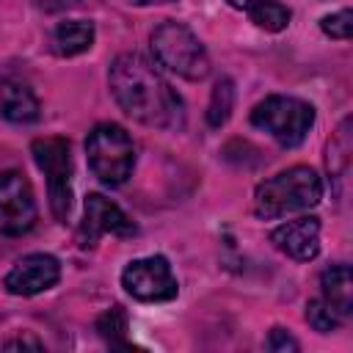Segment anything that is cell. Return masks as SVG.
<instances>
[{
    "instance_id": "obj_14",
    "label": "cell",
    "mask_w": 353,
    "mask_h": 353,
    "mask_svg": "<svg viewBox=\"0 0 353 353\" xmlns=\"http://www.w3.org/2000/svg\"><path fill=\"white\" fill-rule=\"evenodd\" d=\"M50 44H52V52L61 55V58L80 55V52H85L94 44V25L85 22V19L58 22L52 36H50Z\"/></svg>"
},
{
    "instance_id": "obj_13",
    "label": "cell",
    "mask_w": 353,
    "mask_h": 353,
    "mask_svg": "<svg viewBox=\"0 0 353 353\" xmlns=\"http://www.w3.org/2000/svg\"><path fill=\"white\" fill-rule=\"evenodd\" d=\"M320 287H323V301L345 320L353 312V279H350V268L345 262L328 265L320 273Z\"/></svg>"
},
{
    "instance_id": "obj_25",
    "label": "cell",
    "mask_w": 353,
    "mask_h": 353,
    "mask_svg": "<svg viewBox=\"0 0 353 353\" xmlns=\"http://www.w3.org/2000/svg\"><path fill=\"white\" fill-rule=\"evenodd\" d=\"M138 6H160V3H176V0H132Z\"/></svg>"
},
{
    "instance_id": "obj_23",
    "label": "cell",
    "mask_w": 353,
    "mask_h": 353,
    "mask_svg": "<svg viewBox=\"0 0 353 353\" xmlns=\"http://www.w3.org/2000/svg\"><path fill=\"white\" fill-rule=\"evenodd\" d=\"M41 11H63V8H69V6H74L77 0H33Z\"/></svg>"
},
{
    "instance_id": "obj_24",
    "label": "cell",
    "mask_w": 353,
    "mask_h": 353,
    "mask_svg": "<svg viewBox=\"0 0 353 353\" xmlns=\"http://www.w3.org/2000/svg\"><path fill=\"white\" fill-rule=\"evenodd\" d=\"M226 3H229L232 8H237V11H251L259 0H226Z\"/></svg>"
},
{
    "instance_id": "obj_9",
    "label": "cell",
    "mask_w": 353,
    "mask_h": 353,
    "mask_svg": "<svg viewBox=\"0 0 353 353\" xmlns=\"http://www.w3.org/2000/svg\"><path fill=\"white\" fill-rule=\"evenodd\" d=\"M138 232V226L132 223V218L113 204L110 199H105L102 193H88L85 204H83V223L77 232V240L83 248L97 245L99 237L105 234H119V237H132Z\"/></svg>"
},
{
    "instance_id": "obj_20",
    "label": "cell",
    "mask_w": 353,
    "mask_h": 353,
    "mask_svg": "<svg viewBox=\"0 0 353 353\" xmlns=\"http://www.w3.org/2000/svg\"><path fill=\"white\" fill-rule=\"evenodd\" d=\"M320 30H323L325 36L336 39V41H347L350 33H353V14H350V8H342V11H336V14L323 17V19H320Z\"/></svg>"
},
{
    "instance_id": "obj_1",
    "label": "cell",
    "mask_w": 353,
    "mask_h": 353,
    "mask_svg": "<svg viewBox=\"0 0 353 353\" xmlns=\"http://www.w3.org/2000/svg\"><path fill=\"white\" fill-rule=\"evenodd\" d=\"M116 105L135 121L157 130H182L185 105L171 83L138 52H121L108 72Z\"/></svg>"
},
{
    "instance_id": "obj_18",
    "label": "cell",
    "mask_w": 353,
    "mask_h": 353,
    "mask_svg": "<svg viewBox=\"0 0 353 353\" xmlns=\"http://www.w3.org/2000/svg\"><path fill=\"white\" fill-rule=\"evenodd\" d=\"M232 105H234V85L229 77H221L212 88V97H210V105H207V124L210 127H221L226 124L229 113H232Z\"/></svg>"
},
{
    "instance_id": "obj_15",
    "label": "cell",
    "mask_w": 353,
    "mask_h": 353,
    "mask_svg": "<svg viewBox=\"0 0 353 353\" xmlns=\"http://www.w3.org/2000/svg\"><path fill=\"white\" fill-rule=\"evenodd\" d=\"M350 152H353V141H350V119H345L336 132L331 135L328 146H325V168L334 179H345V174L350 171Z\"/></svg>"
},
{
    "instance_id": "obj_10",
    "label": "cell",
    "mask_w": 353,
    "mask_h": 353,
    "mask_svg": "<svg viewBox=\"0 0 353 353\" xmlns=\"http://www.w3.org/2000/svg\"><path fill=\"white\" fill-rule=\"evenodd\" d=\"M61 279V265L55 256L50 254H28L22 259H17V265L6 273L3 287L11 295L19 298H30L39 292H47L50 287H55Z\"/></svg>"
},
{
    "instance_id": "obj_22",
    "label": "cell",
    "mask_w": 353,
    "mask_h": 353,
    "mask_svg": "<svg viewBox=\"0 0 353 353\" xmlns=\"http://www.w3.org/2000/svg\"><path fill=\"white\" fill-rule=\"evenodd\" d=\"M6 350H41L44 345L36 339V336H30V334H19V336H14V339H8L6 345H3Z\"/></svg>"
},
{
    "instance_id": "obj_5",
    "label": "cell",
    "mask_w": 353,
    "mask_h": 353,
    "mask_svg": "<svg viewBox=\"0 0 353 353\" xmlns=\"http://www.w3.org/2000/svg\"><path fill=\"white\" fill-rule=\"evenodd\" d=\"M251 124L262 132H268L279 146L292 149L303 143L314 124V108L298 97H265L254 110H251Z\"/></svg>"
},
{
    "instance_id": "obj_19",
    "label": "cell",
    "mask_w": 353,
    "mask_h": 353,
    "mask_svg": "<svg viewBox=\"0 0 353 353\" xmlns=\"http://www.w3.org/2000/svg\"><path fill=\"white\" fill-rule=\"evenodd\" d=\"M306 323L320 334H331V331H336L342 325V317L323 298H314V301L306 303Z\"/></svg>"
},
{
    "instance_id": "obj_11",
    "label": "cell",
    "mask_w": 353,
    "mask_h": 353,
    "mask_svg": "<svg viewBox=\"0 0 353 353\" xmlns=\"http://www.w3.org/2000/svg\"><path fill=\"white\" fill-rule=\"evenodd\" d=\"M270 243L295 262H309L320 254V218L303 215L270 232Z\"/></svg>"
},
{
    "instance_id": "obj_21",
    "label": "cell",
    "mask_w": 353,
    "mask_h": 353,
    "mask_svg": "<svg viewBox=\"0 0 353 353\" xmlns=\"http://www.w3.org/2000/svg\"><path fill=\"white\" fill-rule=\"evenodd\" d=\"M298 339L292 334H287L284 328H273L268 334V350H276V353H287V350H298Z\"/></svg>"
},
{
    "instance_id": "obj_8",
    "label": "cell",
    "mask_w": 353,
    "mask_h": 353,
    "mask_svg": "<svg viewBox=\"0 0 353 353\" xmlns=\"http://www.w3.org/2000/svg\"><path fill=\"white\" fill-rule=\"evenodd\" d=\"M39 210L28 176L17 168L0 171V234L19 237L36 226Z\"/></svg>"
},
{
    "instance_id": "obj_6",
    "label": "cell",
    "mask_w": 353,
    "mask_h": 353,
    "mask_svg": "<svg viewBox=\"0 0 353 353\" xmlns=\"http://www.w3.org/2000/svg\"><path fill=\"white\" fill-rule=\"evenodd\" d=\"M30 154L41 174L47 176V193H50V210L55 221H66L69 207H72V154H69V141L50 135V138H36L30 143Z\"/></svg>"
},
{
    "instance_id": "obj_3",
    "label": "cell",
    "mask_w": 353,
    "mask_h": 353,
    "mask_svg": "<svg viewBox=\"0 0 353 353\" xmlns=\"http://www.w3.org/2000/svg\"><path fill=\"white\" fill-rule=\"evenodd\" d=\"M85 157L88 168L102 185L119 188L135 168V143L121 124L99 121L85 138Z\"/></svg>"
},
{
    "instance_id": "obj_12",
    "label": "cell",
    "mask_w": 353,
    "mask_h": 353,
    "mask_svg": "<svg viewBox=\"0 0 353 353\" xmlns=\"http://www.w3.org/2000/svg\"><path fill=\"white\" fill-rule=\"evenodd\" d=\"M0 116L11 124H33L41 116L39 97L22 80H3L0 83Z\"/></svg>"
},
{
    "instance_id": "obj_17",
    "label": "cell",
    "mask_w": 353,
    "mask_h": 353,
    "mask_svg": "<svg viewBox=\"0 0 353 353\" xmlns=\"http://www.w3.org/2000/svg\"><path fill=\"white\" fill-rule=\"evenodd\" d=\"M127 325H130V320H127V312L121 306H110L97 320V331H99V336L110 347H130V342H127Z\"/></svg>"
},
{
    "instance_id": "obj_4",
    "label": "cell",
    "mask_w": 353,
    "mask_h": 353,
    "mask_svg": "<svg viewBox=\"0 0 353 353\" xmlns=\"http://www.w3.org/2000/svg\"><path fill=\"white\" fill-rule=\"evenodd\" d=\"M152 52L160 66L185 80H204L210 74V55L199 36L174 19L160 22L152 30Z\"/></svg>"
},
{
    "instance_id": "obj_7",
    "label": "cell",
    "mask_w": 353,
    "mask_h": 353,
    "mask_svg": "<svg viewBox=\"0 0 353 353\" xmlns=\"http://www.w3.org/2000/svg\"><path fill=\"white\" fill-rule=\"evenodd\" d=\"M121 287L127 290V295H132L141 303L174 301L176 292H179V284L174 279V270H171L168 259L160 256V254L132 259L121 270Z\"/></svg>"
},
{
    "instance_id": "obj_2",
    "label": "cell",
    "mask_w": 353,
    "mask_h": 353,
    "mask_svg": "<svg viewBox=\"0 0 353 353\" xmlns=\"http://www.w3.org/2000/svg\"><path fill=\"white\" fill-rule=\"evenodd\" d=\"M323 199V182L314 168L292 165L265 179L254 190V212L265 221H276L292 212L317 207Z\"/></svg>"
},
{
    "instance_id": "obj_16",
    "label": "cell",
    "mask_w": 353,
    "mask_h": 353,
    "mask_svg": "<svg viewBox=\"0 0 353 353\" xmlns=\"http://www.w3.org/2000/svg\"><path fill=\"white\" fill-rule=\"evenodd\" d=\"M245 14L251 17V22H254L256 28L270 30V33L284 30V28L290 25V19H292L290 8H287L284 3H279V0H259V3H256L251 11H245Z\"/></svg>"
}]
</instances>
